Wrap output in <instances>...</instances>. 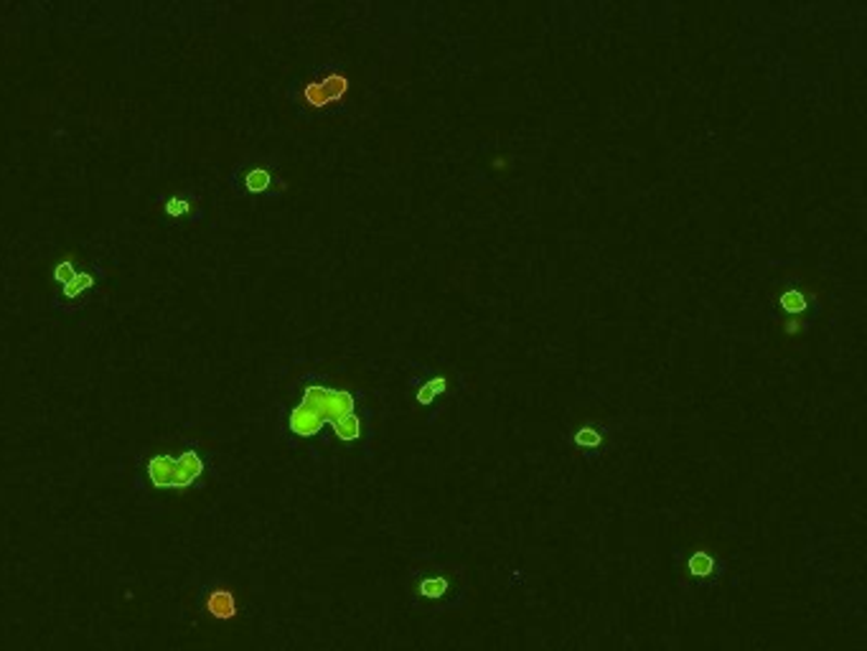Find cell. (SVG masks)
<instances>
[{
  "label": "cell",
  "mask_w": 867,
  "mask_h": 651,
  "mask_svg": "<svg viewBox=\"0 0 867 651\" xmlns=\"http://www.w3.org/2000/svg\"><path fill=\"white\" fill-rule=\"evenodd\" d=\"M272 423L288 450H308L314 461L331 450L372 458L380 410L349 367L301 361L285 376Z\"/></svg>",
  "instance_id": "1"
},
{
  "label": "cell",
  "mask_w": 867,
  "mask_h": 651,
  "mask_svg": "<svg viewBox=\"0 0 867 651\" xmlns=\"http://www.w3.org/2000/svg\"><path fill=\"white\" fill-rule=\"evenodd\" d=\"M359 77L344 62H316L285 87L288 113L298 125L318 128L349 117L359 107Z\"/></svg>",
  "instance_id": "2"
},
{
  "label": "cell",
  "mask_w": 867,
  "mask_h": 651,
  "mask_svg": "<svg viewBox=\"0 0 867 651\" xmlns=\"http://www.w3.org/2000/svg\"><path fill=\"white\" fill-rule=\"evenodd\" d=\"M214 446L204 438H183L176 446L140 450L130 484L145 497H187L214 476Z\"/></svg>",
  "instance_id": "3"
},
{
  "label": "cell",
  "mask_w": 867,
  "mask_h": 651,
  "mask_svg": "<svg viewBox=\"0 0 867 651\" xmlns=\"http://www.w3.org/2000/svg\"><path fill=\"white\" fill-rule=\"evenodd\" d=\"M405 593L412 609L422 613H454L469 603V580L461 565L441 560L438 554H420L407 570Z\"/></svg>",
  "instance_id": "4"
},
{
  "label": "cell",
  "mask_w": 867,
  "mask_h": 651,
  "mask_svg": "<svg viewBox=\"0 0 867 651\" xmlns=\"http://www.w3.org/2000/svg\"><path fill=\"white\" fill-rule=\"evenodd\" d=\"M51 293L49 306L56 316L77 318L87 314L94 301L100 298L102 288L110 280L107 270L98 263H81L79 255L66 253L49 268Z\"/></svg>",
  "instance_id": "5"
},
{
  "label": "cell",
  "mask_w": 867,
  "mask_h": 651,
  "mask_svg": "<svg viewBox=\"0 0 867 651\" xmlns=\"http://www.w3.org/2000/svg\"><path fill=\"white\" fill-rule=\"evenodd\" d=\"M227 183L232 194L244 202H280L291 189L283 166L268 155H247L237 161L227 174Z\"/></svg>",
  "instance_id": "6"
},
{
  "label": "cell",
  "mask_w": 867,
  "mask_h": 651,
  "mask_svg": "<svg viewBox=\"0 0 867 651\" xmlns=\"http://www.w3.org/2000/svg\"><path fill=\"white\" fill-rule=\"evenodd\" d=\"M407 390L415 410L422 412V423L433 425L443 416L450 397L458 390V374L446 365L415 367L407 376Z\"/></svg>",
  "instance_id": "7"
},
{
  "label": "cell",
  "mask_w": 867,
  "mask_h": 651,
  "mask_svg": "<svg viewBox=\"0 0 867 651\" xmlns=\"http://www.w3.org/2000/svg\"><path fill=\"white\" fill-rule=\"evenodd\" d=\"M674 567H677L681 586L694 590L717 588L728 575V560L723 552L707 545L677 547L674 550Z\"/></svg>",
  "instance_id": "8"
},
{
  "label": "cell",
  "mask_w": 867,
  "mask_h": 651,
  "mask_svg": "<svg viewBox=\"0 0 867 651\" xmlns=\"http://www.w3.org/2000/svg\"><path fill=\"white\" fill-rule=\"evenodd\" d=\"M819 310H821V295L814 285H806L802 272H799V276H789L787 283L778 288L776 314L789 318V323L783 326V336L787 339L802 334L804 329H809V323L819 316Z\"/></svg>",
  "instance_id": "9"
},
{
  "label": "cell",
  "mask_w": 867,
  "mask_h": 651,
  "mask_svg": "<svg viewBox=\"0 0 867 651\" xmlns=\"http://www.w3.org/2000/svg\"><path fill=\"white\" fill-rule=\"evenodd\" d=\"M153 212L168 227H199L209 217L202 191L194 187L166 189L153 199Z\"/></svg>",
  "instance_id": "10"
},
{
  "label": "cell",
  "mask_w": 867,
  "mask_h": 651,
  "mask_svg": "<svg viewBox=\"0 0 867 651\" xmlns=\"http://www.w3.org/2000/svg\"><path fill=\"white\" fill-rule=\"evenodd\" d=\"M194 609L204 621L212 624H232L240 616V593L234 583L225 578H209L196 590Z\"/></svg>",
  "instance_id": "11"
},
{
  "label": "cell",
  "mask_w": 867,
  "mask_h": 651,
  "mask_svg": "<svg viewBox=\"0 0 867 651\" xmlns=\"http://www.w3.org/2000/svg\"><path fill=\"white\" fill-rule=\"evenodd\" d=\"M568 443L577 461H600L611 448V427L600 418H583L568 433Z\"/></svg>",
  "instance_id": "12"
}]
</instances>
